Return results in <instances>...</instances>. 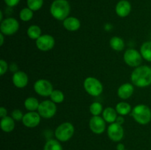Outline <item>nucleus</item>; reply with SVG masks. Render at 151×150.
<instances>
[{"label":"nucleus","mask_w":151,"mask_h":150,"mask_svg":"<svg viewBox=\"0 0 151 150\" xmlns=\"http://www.w3.org/2000/svg\"><path fill=\"white\" fill-rule=\"evenodd\" d=\"M64 94L61 91L59 90H54L50 95V99L55 104H59L64 101Z\"/></svg>","instance_id":"27"},{"label":"nucleus","mask_w":151,"mask_h":150,"mask_svg":"<svg viewBox=\"0 0 151 150\" xmlns=\"http://www.w3.org/2000/svg\"><path fill=\"white\" fill-rule=\"evenodd\" d=\"M11 117L16 121H22L24 117V114L19 109H15L11 113Z\"/></svg>","instance_id":"30"},{"label":"nucleus","mask_w":151,"mask_h":150,"mask_svg":"<svg viewBox=\"0 0 151 150\" xmlns=\"http://www.w3.org/2000/svg\"><path fill=\"white\" fill-rule=\"evenodd\" d=\"M131 115L139 124H147L151 121V110L145 104H140L134 107L131 111Z\"/></svg>","instance_id":"3"},{"label":"nucleus","mask_w":151,"mask_h":150,"mask_svg":"<svg viewBox=\"0 0 151 150\" xmlns=\"http://www.w3.org/2000/svg\"><path fill=\"white\" fill-rule=\"evenodd\" d=\"M63 26L66 30L75 32V31L78 30L81 27V21L77 18L70 16L63 21Z\"/></svg>","instance_id":"17"},{"label":"nucleus","mask_w":151,"mask_h":150,"mask_svg":"<svg viewBox=\"0 0 151 150\" xmlns=\"http://www.w3.org/2000/svg\"><path fill=\"white\" fill-rule=\"evenodd\" d=\"M27 34L29 38L36 41L41 35V29L38 25H32L28 27Z\"/></svg>","instance_id":"24"},{"label":"nucleus","mask_w":151,"mask_h":150,"mask_svg":"<svg viewBox=\"0 0 151 150\" xmlns=\"http://www.w3.org/2000/svg\"><path fill=\"white\" fill-rule=\"evenodd\" d=\"M14 119L10 116H5L4 118H1V121H0V126L3 132H10L14 129L15 128V122Z\"/></svg>","instance_id":"18"},{"label":"nucleus","mask_w":151,"mask_h":150,"mask_svg":"<svg viewBox=\"0 0 151 150\" xmlns=\"http://www.w3.org/2000/svg\"><path fill=\"white\" fill-rule=\"evenodd\" d=\"M0 46H2L4 44V34H2L1 32L0 33Z\"/></svg>","instance_id":"36"},{"label":"nucleus","mask_w":151,"mask_h":150,"mask_svg":"<svg viewBox=\"0 0 151 150\" xmlns=\"http://www.w3.org/2000/svg\"><path fill=\"white\" fill-rule=\"evenodd\" d=\"M134 92V87L131 83H124L119 87L117 90V95L122 99H128Z\"/></svg>","instance_id":"16"},{"label":"nucleus","mask_w":151,"mask_h":150,"mask_svg":"<svg viewBox=\"0 0 151 150\" xmlns=\"http://www.w3.org/2000/svg\"><path fill=\"white\" fill-rule=\"evenodd\" d=\"M116 110L119 116H126V115L129 114L132 110H131V107L128 103L125 102V101H121L119 102L116 105Z\"/></svg>","instance_id":"21"},{"label":"nucleus","mask_w":151,"mask_h":150,"mask_svg":"<svg viewBox=\"0 0 151 150\" xmlns=\"http://www.w3.org/2000/svg\"><path fill=\"white\" fill-rule=\"evenodd\" d=\"M2 18H3V13H2V11L1 10V11H0V21H1V22L3 21Z\"/></svg>","instance_id":"37"},{"label":"nucleus","mask_w":151,"mask_h":150,"mask_svg":"<svg viewBox=\"0 0 151 150\" xmlns=\"http://www.w3.org/2000/svg\"><path fill=\"white\" fill-rule=\"evenodd\" d=\"M34 90L35 93L41 96H50L53 90V86L51 82L45 79H38L34 83Z\"/></svg>","instance_id":"9"},{"label":"nucleus","mask_w":151,"mask_h":150,"mask_svg":"<svg viewBox=\"0 0 151 150\" xmlns=\"http://www.w3.org/2000/svg\"><path fill=\"white\" fill-rule=\"evenodd\" d=\"M7 69H8V65H7V62L2 59L0 60V74L1 76H3L7 72Z\"/></svg>","instance_id":"31"},{"label":"nucleus","mask_w":151,"mask_h":150,"mask_svg":"<svg viewBox=\"0 0 151 150\" xmlns=\"http://www.w3.org/2000/svg\"><path fill=\"white\" fill-rule=\"evenodd\" d=\"M57 112V107L55 103L52 100H44L41 101L38 109V113L41 118L51 119L55 115Z\"/></svg>","instance_id":"6"},{"label":"nucleus","mask_w":151,"mask_h":150,"mask_svg":"<svg viewBox=\"0 0 151 150\" xmlns=\"http://www.w3.org/2000/svg\"><path fill=\"white\" fill-rule=\"evenodd\" d=\"M110 46L114 50L117 51H120L123 50L125 47V43L124 41L121 38L117 36L112 37L110 40Z\"/></svg>","instance_id":"20"},{"label":"nucleus","mask_w":151,"mask_h":150,"mask_svg":"<svg viewBox=\"0 0 151 150\" xmlns=\"http://www.w3.org/2000/svg\"><path fill=\"white\" fill-rule=\"evenodd\" d=\"M7 110L6 108H4V107H0V117L1 118H4L5 116H7Z\"/></svg>","instance_id":"33"},{"label":"nucleus","mask_w":151,"mask_h":150,"mask_svg":"<svg viewBox=\"0 0 151 150\" xmlns=\"http://www.w3.org/2000/svg\"><path fill=\"white\" fill-rule=\"evenodd\" d=\"M116 15L121 18H125L130 14L131 11V4L127 0H121L116 4L115 7Z\"/></svg>","instance_id":"15"},{"label":"nucleus","mask_w":151,"mask_h":150,"mask_svg":"<svg viewBox=\"0 0 151 150\" xmlns=\"http://www.w3.org/2000/svg\"><path fill=\"white\" fill-rule=\"evenodd\" d=\"M140 53L145 60L151 62V41H147L142 45Z\"/></svg>","instance_id":"23"},{"label":"nucleus","mask_w":151,"mask_h":150,"mask_svg":"<svg viewBox=\"0 0 151 150\" xmlns=\"http://www.w3.org/2000/svg\"><path fill=\"white\" fill-rule=\"evenodd\" d=\"M150 40H151V37H150Z\"/></svg>","instance_id":"38"},{"label":"nucleus","mask_w":151,"mask_h":150,"mask_svg":"<svg viewBox=\"0 0 151 150\" xmlns=\"http://www.w3.org/2000/svg\"><path fill=\"white\" fill-rule=\"evenodd\" d=\"M39 104V101L35 97H28L24 101V107L28 111L38 110Z\"/></svg>","instance_id":"22"},{"label":"nucleus","mask_w":151,"mask_h":150,"mask_svg":"<svg viewBox=\"0 0 151 150\" xmlns=\"http://www.w3.org/2000/svg\"><path fill=\"white\" fill-rule=\"evenodd\" d=\"M44 0H27V7L32 11H37L42 7Z\"/></svg>","instance_id":"28"},{"label":"nucleus","mask_w":151,"mask_h":150,"mask_svg":"<svg viewBox=\"0 0 151 150\" xmlns=\"http://www.w3.org/2000/svg\"><path fill=\"white\" fill-rule=\"evenodd\" d=\"M83 87L86 91L92 96H98L103 93V91L101 82L93 76L86 78L83 82Z\"/></svg>","instance_id":"5"},{"label":"nucleus","mask_w":151,"mask_h":150,"mask_svg":"<svg viewBox=\"0 0 151 150\" xmlns=\"http://www.w3.org/2000/svg\"><path fill=\"white\" fill-rule=\"evenodd\" d=\"M28 80L29 78L27 74L22 71H17L15 72L12 77L13 85L18 88H23L26 87L28 84Z\"/></svg>","instance_id":"14"},{"label":"nucleus","mask_w":151,"mask_h":150,"mask_svg":"<svg viewBox=\"0 0 151 150\" xmlns=\"http://www.w3.org/2000/svg\"><path fill=\"white\" fill-rule=\"evenodd\" d=\"M117 112H116V109H114L112 107H106L104 109L103 111V118L106 122L109 124L114 123L117 118Z\"/></svg>","instance_id":"19"},{"label":"nucleus","mask_w":151,"mask_h":150,"mask_svg":"<svg viewBox=\"0 0 151 150\" xmlns=\"http://www.w3.org/2000/svg\"><path fill=\"white\" fill-rule=\"evenodd\" d=\"M41 118L39 113L35 111H29L24 115L22 123L28 128H34L38 126L41 122Z\"/></svg>","instance_id":"13"},{"label":"nucleus","mask_w":151,"mask_h":150,"mask_svg":"<svg viewBox=\"0 0 151 150\" xmlns=\"http://www.w3.org/2000/svg\"><path fill=\"white\" fill-rule=\"evenodd\" d=\"M19 17L20 19L23 21H29L33 17V11L29 8V7H24L22 9L19 13Z\"/></svg>","instance_id":"26"},{"label":"nucleus","mask_w":151,"mask_h":150,"mask_svg":"<svg viewBox=\"0 0 151 150\" xmlns=\"http://www.w3.org/2000/svg\"><path fill=\"white\" fill-rule=\"evenodd\" d=\"M89 127L91 132L100 135L106 130V121L100 116H93L89 121Z\"/></svg>","instance_id":"12"},{"label":"nucleus","mask_w":151,"mask_h":150,"mask_svg":"<svg viewBox=\"0 0 151 150\" xmlns=\"http://www.w3.org/2000/svg\"><path fill=\"white\" fill-rule=\"evenodd\" d=\"M115 122L118 123L119 124L122 125V124H124V122H125V119H124V117L122 116H119L116 118V120Z\"/></svg>","instance_id":"34"},{"label":"nucleus","mask_w":151,"mask_h":150,"mask_svg":"<svg viewBox=\"0 0 151 150\" xmlns=\"http://www.w3.org/2000/svg\"><path fill=\"white\" fill-rule=\"evenodd\" d=\"M142 56L140 51L134 49H129L124 53L123 59L125 63L131 67H138L142 61Z\"/></svg>","instance_id":"7"},{"label":"nucleus","mask_w":151,"mask_h":150,"mask_svg":"<svg viewBox=\"0 0 151 150\" xmlns=\"http://www.w3.org/2000/svg\"><path fill=\"white\" fill-rule=\"evenodd\" d=\"M19 29V23L14 18H7L1 22L0 30L4 35H14Z\"/></svg>","instance_id":"8"},{"label":"nucleus","mask_w":151,"mask_h":150,"mask_svg":"<svg viewBox=\"0 0 151 150\" xmlns=\"http://www.w3.org/2000/svg\"><path fill=\"white\" fill-rule=\"evenodd\" d=\"M131 79L134 85L138 88H145L151 85V67L140 66L133 71Z\"/></svg>","instance_id":"1"},{"label":"nucleus","mask_w":151,"mask_h":150,"mask_svg":"<svg viewBox=\"0 0 151 150\" xmlns=\"http://www.w3.org/2000/svg\"><path fill=\"white\" fill-rule=\"evenodd\" d=\"M125 150H127V149H125Z\"/></svg>","instance_id":"39"},{"label":"nucleus","mask_w":151,"mask_h":150,"mask_svg":"<svg viewBox=\"0 0 151 150\" xmlns=\"http://www.w3.org/2000/svg\"><path fill=\"white\" fill-rule=\"evenodd\" d=\"M75 133V127L70 122H63L56 128L55 135L60 142H66L70 140Z\"/></svg>","instance_id":"4"},{"label":"nucleus","mask_w":151,"mask_h":150,"mask_svg":"<svg viewBox=\"0 0 151 150\" xmlns=\"http://www.w3.org/2000/svg\"><path fill=\"white\" fill-rule=\"evenodd\" d=\"M109 138L114 142H119L124 137V129L121 124L116 122L110 124L107 129Z\"/></svg>","instance_id":"10"},{"label":"nucleus","mask_w":151,"mask_h":150,"mask_svg":"<svg viewBox=\"0 0 151 150\" xmlns=\"http://www.w3.org/2000/svg\"><path fill=\"white\" fill-rule=\"evenodd\" d=\"M4 3H5L8 7H13L19 4L20 0H4Z\"/></svg>","instance_id":"32"},{"label":"nucleus","mask_w":151,"mask_h":150,"mask_svg":"<svg viewBox=\"0 0 151 150\" xmlns=\"http://www.w3.org/2000/svg\"><path fill=\"white\" fill-rule=\"evenodd\" d=\"M70 4L66 0H55L50 6V13L54 19L63 21L69 17Z\"/></svg>","instance_id":"2"},{"label":"nucleus","mask_w":151,"mask_h":150,"mask_svg":"<svg viewBox=\"0 0 151 150\" xmlns=\"http://www.w3.org/2000/svg\"><path fill=\"white\" fill-rule=\"evenodd\" d=\"M44 150H63L58 140L50 139L46 142Z\"/></svg>","instance_id":"25"},{"label":"nucleus","mask_w":151,"mask_h":150,"mask_svg":"<svg viewBox=\"0 0 151 150\" xmlns=\"http://www.w3.org/2000/svg\"><path fill=\"white\" fill-rule=\"evenodd\" d=\"M116 149L117 150H125V145L122 144H118V145L116 146Z\"/></svg>","instance_id":"35"},{"label":"nucleus","mask_w":151,"mask_h":150,"mask_svg":"<svg viewBox=\"0 0 151 150\" xmlns=\"http://www.w3.org/2000/svg\"><path fill=\"white\" fill-rule=\"evenodd\" d=\"M90 113L92 114V116H100L103 113V106L100 102L94 101L91 103L89 107Z\"/></svg>","instance_id":"29"},{"label":"nucleus","mask_w":151,"mask_h":150,"mask_svg":"<svg viewBox=\"0 0 151 150\" xmlns=\"http://www.w3.org/2000/svg\"><path fill=\"white\" fill-rule=\"evenodd\" d=\"M35 44H36L37 48L41 51H50L55 46V38L48 34L41 35L35 41Z\"/></svg>","instance_id":"11"}]
</instances>
